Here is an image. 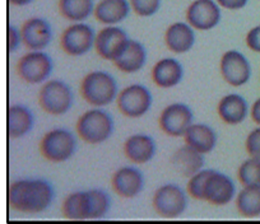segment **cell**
<instances>
[{
    "instance_id": "obj_12",
    "label": "cell",
    "mask_w": 260,
    "mask_h": 224,
    "mask_svg": "<svg viewBox=\"0 0 260 224\" xmlns=\"http://www.w3.org/2000/svg\"><path fill=\"white\" fill-rule=\"evenodd\" d=\"M219 71L227 84L242 87L251 78V65L247 58L237 50H229L221 56Z\"/></svg>"
},
{
    "instance_id": "obj_38",
    "label": "cell",
    "mask_w": 260,
    "mask_h": 224,
    "mask_svg": "<svg viewBox=\"0 0 260 224\" xmlns=\"http://www.w3.org/2000/svg\"><path fill=\"white\" fill-rule=\"evenodd\" d=\"M8 2L16 7H26L29 6L31 3H34L35 0H8Z\"/></svg>"
},
{
    "instance_id": "obj_26",
    "label": "cell",
    "mask_w": 260,
    "mask_h": 224,
    "mask_svg": "<svg viewBox=\"0 0 260 224\" xmlns=\"http://www.w3.org/2000/svg\"><path fill=\"white\" fill-rule=\"evenodd\" d=\"M61 213L65 218L71 220H92L89 191H74L67 195L62 201Z\"/></svg>"
},
{
    "instance_id": "obj_11",
    "label": "cell",
    "mask_w": 260,
    "mask_h": 224,
    "mask_svg": "<svg viewBox=\"0 0 260 224\" xmlns=\"http://www.w3.org/2000/svg\"><path fill=\"white\" fill-rule=\"evenodd\" d=\"M129 41L130 37L124 28L119 26H105L97 32L94 51L104 60L114 63L124 52Z\"/></svg>"
},
{
    "instance_id": "obj_13",
    "label": "cell",
    "mask_w": 260,
    "mask_h": 224,
    "mask_svg": "<svg viewBox=\"0 0 260 224\" xmlns=\"http://www.w3.org/2000/svg\"><path fill=\"white\" fill-rule=\"evenodd\" d=\"M221 19V7L216 0H194L186 9V22L195 31H211Z\"/></svg>"
},
{
    "instance_id": "obj_34",
    "label": "cell",
    "mask_w": 260,
    "mask_h": 224,
    "mask_svg": "<svg viewBox=\"0 0 260 224\" xmlns=\"http://www.w3.org/2000/svg\"><path fill=\"white\" fill-rule=\"evenodd\" d=\"M23 45L21 28H17L16 26H8L7 28V47L9 52H16L17 50Z\"/></svg>"
},
{
    "instance_id": "obj_17",
    "label": "cell",
    "mask_w": 260,
    "mask_h": 224,
    "mask_svg": "<svg viewBox=\"0 0 260 224\" xmlns=\"http://www.w3.org/2000/svg\"><path fill=\"white\" fill-rule=\"evenodd\" d=\"M124 154L132 163H149L157 154V143L151 135L144 133H137L130 135L125 140Z\"/></svg>"
},
{
    "instance_id": "obj_37",
    "label": "cell",
    "mask_w": 260,
    "mask_h": 224,
    "mask_svg": "<svg viewBox=\"0 0 260 224\" xmlns=\"http://www.w3.org/2000/svg\"><path fill=\"white\" fill-rule=\"evenodd\" d=\"M250 114H251L252 120H254L257 125H260V98L256 99V101L254 102Z\"/></svg>"
},
{
    "instance_id": "obj_7",
    "label": "cell",
    "mask_w": 260,
    "mask_h": 224,
    "mask_svg": "<svg viewBox=\"0 0 260 224\" xmlns=\"http://www.w3.org/2000/svg\"><path fill=\"white\" fill-rule=\"evenodd\" d=\"M116 104L119 111L126 118H143L153 104V94L144 84H130L119 92Z\"/></svg>"
},
{
    "instance_id": "obj_15",
    "label": "cell",
    "mask_w": 260,
    "mask_h": 224,
    "mask_svg": "<svg viewBox=\"0 0 260 224\" xmlns=\"http://www.w3.org/2000/svg\"><path fill=\"white\" fill-rule=\"evenodd\" d=\"M114 193L122 199H134L146 188V177L136 166H124L114 172L111 177Z\"/></svg>"
},
{
    "instance_id": "obj_18",
    "label": "cell",
    "mask_w": 260,
    "mask_h": 224,
    "mask_svg": "<svg viewBox=\"0 0 260 224\" xmlns=\"http://www.w3.org/2000/svg\"><path fill=\"white\" fill-rule=\"evenodd\" d=\"M34 112L22 103L11 104L7 109V133L11 139H21L28 135L35 128Z\"/></svg>"
},
{
    "instance_id": "obj_30",
    "label": "cell",
    "mask_w": 260,
    "mask_h": 224,
    "mask_svg": "<svg viewBox=\"0 0 260 224\" xmlns=\"http://www.w3.org/2000/svg\"><path fill=\"white\" fill-rule=\"evenodd\" d=\"M89 198H91L92 220L102 219L109 214L111 209V198L109 194L102 189H89Z\"/></svg>"
},
{
    "instance_id": "obj_4",
    "label": "cell",
    "mask_w": 260,
    "mask_h": 224,
    "mask_svg": "<svg viewBox=\"0 0 260 224\" xmlns=\"http://www.w3.org/2000/svg\"><path fill=\"white\" fill-rule=\"evenodd\" d=\"M40 153L51 163H64L76 154L77 136L68 129L56 128L44 134L40 140Z\"/></svg>"
},
{
    "instance_id": "obj_24",
    "label": "cell",
    "mask_w": 260,
    "mask_h": 224,
    "mask_svg": "<svg viewBox=\"0 0 260 224\" xmlns=\"http://www.w3.org/2000/svg\"><path fill=\"white\" fill-rule=\"evenodd\" d=\"M185 144L203 154H209L218 144V134L212 126L203 123H194L182 136Z\"/></svg>"
},
{
    "instance_id": "obj_14",
    "label": "cell",
    "mask_w": 260,
    "mask_h": 224,
    "mask_svg": "<svg viewBox=\"0 0 260 224\" xmlns=\"http://www.w3.org/2000/svg\"><path fill=\"white\" fill-rule=\"evenodd\" d=\"M236 195L234 180L221 171L212 170L204 185L203 201L214 206H224L231 203Z\"/></svg>"
},
{
    "instance_id": "obj_23",
    "label": "cell",
    "mask_w": 260,
    "mask_h": 224,
    "mask_svg": "<svg viewBox=\"0 0 260 224\" xmlns=\"http://www.w3.org/2000/svg\"><path fill=\"white\" fill-rule=\"evenodd\" d=\"M147 60H148V51L146 46L138 40L130 39L124 52L112 64L121 73L136 74L146 66Z\"/></svg>"
},
{
    "instance_id": "obj_27",
    "label": "cell",
    "mask_w": 260,
    "mask_h": 224,
    "mask_svg": "<svg viewBox=\"0 0 260 224\" xmlns=\"http://www.w3.org/2000/svg\"><path fill=\"white\" fill-rule=\"evenodd\" d=\"M57 6L62 18L72 23L87 21L96 8L94 0H59Z\"/></svg>"
},
{
    "instance_id": "obj_21",
    "label": "cell",
    "mask_w": 260,
    "mask_h": 224,
    "mask_svg": "<svg viewBox=\"0 0 260 224\" xmlns=\"http://www.w3.org/2000/svg\"><path fill=\"white\" fill-rule=\"evenodd\" d=\"M249 103L237 93H229L219 99L217 104V114L222 123L226 125H240L249 115Z\"/></svg>"
},
{
    "instance_id": "obj_31",
    "label": "cell",
    "mask_w": 260,
    "mask_h": 224,
    "mask_svg": "<svg viewBox=\"0 0 260 224\" xmlns=\"http://www.w3.org/2000/svg\"><path fill=\"white\" fill-rule=\"evenodd\" d=\"M212 168H203L199 172L194 173L192 176H190L189 181L186 183V191L189 194L190 198L195 199V200L203 201V190L204 185H206V181L208 178L209 173H211Z\"/></svg>"
},
{
    "instance_id": "obj_8",
    "label": "cell",
    "mask_w": 260,
    "mask_h": 224,
    "mask_svg": "<svg viewBox=\"0 0 260 224\" xmlns=\"http://www.w3.org/2000/svg\"><path fill=\"white\" fill-rule=\"evenodd\" d=\"M54 71V60L45 51H28L17 63L19 78L28 84H44Z\"/></svg>"
},
{
    "instance_id": "obj_20",
    "label": "cell",
    "mask_w": 260,
    "mask_h": 224,
    "mask_svg": "<svg viewBox=\"0 0 260 224\" xmlns=\"http://www.w3.org/2000/svg\"><path fill=\"white\" fill-rule=\"evenodd\" d=\"M185 69L182 64L175 58L159 59L153 65L151 77L157 87L164 89L175 88L182 82Z\"/></svg>"
},
{
    "instance_id": "obj_33",
    "label": "cell",
    "mask_w": 260,
    "mask_h": 224,
    "mask_svg": "<svg viewBox=\"0 0 260 224\" xmlns=\"http://www.w3.org/2000/svg\"><path fill=\"white\" fill-rule=\"evenodd\" d=\"M245 149L250 157L260 158V128L254 129L247 135L246 141H245Z\"/></svg>"
},
{
    "instance_id": "obj_5",
    "label": "cell",
    "mask_w": 260,
    "mask_h": 224,
    "mask_svg": "<svg viewBox=\"0 0 260 224\" xmlns=\"http://www.w3.org/2000/svg\"><path fill=\"white\" fill-rule=\"evenodd\" d=\"M74 92L67 82L49 79L41 86L39 92V104L51 116L68 114L74 104Z\"/></svg>"
},
{
    "instance_id": "obj_32",
    "label": "cell",
    "mask_w": 260,
    "mask_h": 224,
    "mask_svg": "<svg viewBox=\"0 0 260 224\" xmlns=\"http://www.w3.org/2000/svg\"><path fill=\"white\" fill-rule=\"evenodd\" d=\"M132 11L139 17H153L158 13L161 8L162 0H129Z\"/></svg>"
},
{
    "instance_id": "obj_35",
    "label": "cell",
    "mask_w": 260,
    "mask_h": 224,
    "mask_svg": "<svg viewBox=\"0 0 260 224\" xmlns=\"http://www.w3.org/2000/svg\"><path fill=\"white\" fill-rule=\"evenodd\" d=\"M246 45L251 51L260 54V24L247 32Z\"/></svg>"
},
{
    "instance_id": "obj_1",
    "label": "cell",
    "mask_w": 260,
    "mask_h": 224,
    "mask_svg": "<svg viewBox=\"0 0 260 224\" xmlns=\"http://www.w3.org/2000/svg\"><path fill=\"white\" fill-rule=\"evenodd\" d=\"M55 189L45 178L26 177L13 181L8 188V204L23 214L46 211L55 200Z\"/></svg>"
},
{
    "instance_id": "obj_3",
    "label": "cell",
    "mask_w": 260,
    "mask_h": 224,
    "mask_svg": "<svg viewBox=\"0 0 260 224\" xmlns=\"http://www.w3.org/2000/svg\"><path fill=\"white\" fill-rule=\"evenodd\" d=\"M76 131L84 143L99 145L114 135L115 121L104 107H93L79 116Z\"/></svg>"
},
{
    "instance_id": "obj_2",
    "label": "cell",
    "mask_w": 260,
    "mask_h": 224,
    "mask_svg": "<svg viewBox=\"0 0 260 224\" xmlns=\"http://www.w3.org/2000/svg\"><path fill=\"white\" fill-rule=\"evenodd\" d=\"M119 92L116 78L109 71H89L81 82L82 98L92 107L110 106L116 102Z\"/></svg>"
},
{
    "instance_id": "obj_36",
    "label": "cell",
    "mask_w": 260,
    "mask_h": 224,
    "mask_svg": "<svg viewBox=\"0 0 260 224\" xmlns=\"http://www.w3.org/2000/svg\"><path fill=\"white\" fill-rule=\"evenodd\" d=\"M221 8L227 11H240L245 8L249 0H216Z\"/></svg>"
},
{
    "instance_id": "obj_22",
    "label": "cell",
    "mask_w": 260,
    "mask_h": 224,
    "mask_svg": "<svg viewBox=\"0 0 260 224\" xmlns=\"http://www.w3.org/2000/svg\"><path fill=\"white\" fill-rule=\"evenodd\" d=\"M204 163H206V154L201 153L187 144L177 148L171 157L174 170L182 177L189 178L194 173L203 170Z\"/></svg>"
},
{
    "instance_id": "obj_29",
    "label": "cell",
    "mask_w": 260,
    "mask_h": 224,
    "mask_svg": "<svg viewBox=\"0 0 260 224\" xmlns=\"http://www.w3.org/2000/svg\"><path fill=\"white\" fill-rule=\"evenodd\" d=\"M237 178L242 186H260V158L250 157L237 170Z\"/></svg>"
},
{
    "instance_id": "obj_28",
    "label": "cell",
    "mask_w": 260,
    "mask_h": 224,
    "mask_svg": "<svg viewBox=\"0 0 260 224\" xmlns=\"http://www.w3.org/2000/svg\"><path fill=\"white\" fill-rule=\"evenodd\" d=\"M236 209L245 218L260 216V186H244L236 195Z\"/></svg>"
},
{
    "instance_id": "obj_9",
    "label": "cell",
    "mask_w": 260,
    "mask_h": 224,
    "mask_svg": "<svg viewBox=\"0 0 260 224\" xmlns=\"http://www.w3.org/2000/svg\"><path fill=\"white\" fill-rule=\"evenodd\" d=\"M97 32L86 22H76L67 27L60 37V46L71 56H83L94 49Z\"/></svg>"
},
{
    "instance_id": "obj_16",
    "label": "cell",
    "mask_w": 260,
    "mask_h": 224,
    "mask_svg": "<svg viewBox=\"0 0 260 224\" xmlns=\"http://www.w3.org/2000/svg\"><path fill=\"white\" fill-rule=\"evenodd\" d=\"M23 45L29 51H44L52 41V27L41 17H32L21 27Z\"/></svg>"
},
{
    "instance_id": "obj_6",
    "label": "cell",
    "mask_w": 260,
    "mask_h": 224,
    "mask_svg": "<svg viewBox=\"0 0 260 224\" xmlns=\"http://www.w3.org/2000/svg\"><path fill=\"white\" fill-rule=\"evenodd\" d=\"M152 205L162 218H179L189 206V194L176 183H165L153 193Z\"/></svg>"
},
{
    "instance_id": "obj_19",
    "label": "cell",
    "mask_w": 260,
    "mask_h": 224,
    "mask_svg": "<svg viewBox=\"0 0 260 224\" xmlns=\"http://www.w3.org/2000/svg\"><path fill=\"white\" fill-rule=\"evenodd\" d=\"M195 42L197 33L187 22H175L165 32V45L174 54H186L194 47Z\"/></svg>"
},
{
    "instance_id": "obj_10",
    "label": "cell",
    "mask_w": 260,
    "mask_h": 224,
    "mask_svg": "<svg viewBox=\"0 0 260 224\" xmlns=\"http://www.w3.org/2000/svg\"><path fill=\"white\" fill-rule=\"evenodd\" d=\"M194 124V114L184 102H172L162 109L158 125L166 135L182 138L187 129Z\"/></svg>"
},
{
    "instance_id": "obj_25",
    "label": "cell",
    "mask_w": 260,
    "mask_h": 224,
    "mask_svg": "<svg viewBox=\"0 0 260 224\" xmlns=\"http://www.w3.org/2000/svg\"><path fill=\"white\" fill-rule=\"evenodd\" d=\"M132 12L129 0H100L94 8V18L105 26H117Z\"/></svg>"
}]
</instances>
